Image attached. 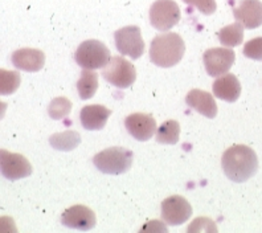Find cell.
<instances>
[{
    "label": "cell",
    "mask_w": 262,
    "mask_h": 233,
    "mask_svg": "<svg viewBox=\"0 0 262 233\" xmlns=\"http://www.w3.org/2000/svg\"><path fill=\"white\" fill-rule=\"evenodd\" d=\"M221 167L228 179L234 183H244L256 175L258 158L250 147L234 144L229 147L221 158Z\"/></svg>",
    "instance_id": "obj_1"
},
{
    "label": "cell",
    "mask_w": 262,
    "mask_h": 233,
    "mask_svg": "<svg viewBox=\"0 0 262 233\" xmlns=\"http://www.w3.org/2000/svg\"><path fill=\"white\" fill-rule=\"evenodd\" d=\"M186 53V43L175 32H164L152 38L150 47V60L160 68L175 67Z\"/></svg>",
    "instance_id": "obj_2"
},
{
    "label": "cell",
    "mask_w": 262,
    "mask_h": 233,
    "mask_svg": "<svg viewBox=\"0 0 262 233\" xmlns=\"http://www.w3.org/2000/svg\"><path fill=\"white\" fill-rule=\"evenodd\" d=\"M134 154L125 147H110L93 158L94 166L102 174L121 175L127 173L133 166Z\"/></svg>",
    "instance_id": "obj_3"
},
{
    "label": "cell",
    "mask_w": 262,
    "mask_h": 233,
    "mask_svg": "<svg viewBox=\"0 0 262 233\" xmlns=\"http://www.w3.org/2000/svg\"><path fill=\"white\" fill-rule=\"evenodd\" d=\"M74 60L83 69H101L109 64L110 51L98 40H86L81 43L74 53Z\"/></svg>",
    "instance_id": "obj_4"
},
{
    "label": "cell",
    "mask_w": 262,
    "mask_h": 233,
    "mask_svg": "<svg viewBox=\"0 0 262 233\" xmlns=\"http://www.w3.org/2000/svg\"><path fill=\"white\" fill-rule=\"evenodd\" d=\"M102 77L114 87L126 89L137 80V71L134 65L123 56H114L102 69Z\"/></svg>",
    "instance_id": "obj_5"
},
{
    "label": "cell",
    "mask_w": 262,
    "mask_h": 233,
    "mask_svg": "<svg viewBox=\"0 0 262 233\" xmlns=\"http://www.w3.org/2000/svg\"><path fill=\"white\" fill-rule=\"evenodd\" d=\"M180 8L175 0H157L150 8L151 26L160 32H167L180 22Z\"/></svg>",
    "instance_id": "obj_6"
},
{
    "label": "cell",
    "mask_w": 262,
    "mask_h": 233,
    "mask_svg": "<svg viewBox=\"0 0 262 233\" xmlns=\"http://www.w3.org/2000/svg\"><path fill=\"white\" fill-rule=\"evenodd\" d=\"M114 40L115 47L122 56L138 60L144 53V41L139 27L127 26L118 29L114 33Z\"/></svg>",
    "instance_id": "obj_7"
},
{
    "label": "cell",
    "mask_w": 262,
    "mask_h": 233,
    "mask_svg": "<svg viewBox=\"0 0 262 233\" xmlns=\"http://www.w3.org/2000/svg\"><path fill=\"white\" fill-rule=\"evenodd\" d=\"M0 170L2 175L7 180H19L32 174L33 168L29 160L24 155L10 153L7 150L0 151Z\"/></svg>",
    "instance_id": "obj_8"
},
{
    "label": "cell",
    "mask_w": 262,
    "mask_h": 233,
    "mask_svg": "<svg viewBox=\"0 0 262 233\" xmlns=\"http://www.w3.org/2000/svg\"><path fill=\"white\" fill-rule=\"evenodd\" d=\"M192 215V207L186 198L172 195L162 201V220L171 227L182 225Z\"/></svg>",
    "instance_id": "obj_9"
},
{
    "label": "cell",
    "mask_w": 262,
    "mask_h": 233,
    "mask_svg": "<svg viewBox=\"0 0 262 233\" xmlns=\"http://www.w3.org/2000/svg\"><path fill=\"white\" fill-rule=\"evenodd\" d=\"M236 53L230 48H211L207 49L203 56L207 73L211 77H220L228 73L233 67Z\"/></svg>",
    "instance_id": "obj_10"
},
{
    "label": "cell",
    "mask_w": 262,
    "mask_h": 233,
    "mask_svg": "<svg viewBox=\"0 0 262 233\" xmlns=\"http://www.w3.org/2000/svg\"><path fill=\"white\" fill-rule=\"evenodd\" d=\"M61 223L62 225L72 229L77 230H86L93 229L96 227L97 217L89 207L82 204H77L73 207L68 208L67 211L61 216Z\"/></svg>",
    "instance_id": "obj_11"
},
{
    "label": "cell",
    "mask_w": 262,
    "mask_h": 233,
    "mask_svg": "<svg viewBox=\"0 0 262 233\" xmlns=\"http://www.w3.org/2000/svg\"><path fill=\"white\" fill-rule=\"evenodd\" d=\"M125 128L128 134L139 142H146L157 134V121L152 115L134 113L126 117Z\"/></svg>",
    "instance_id": "obj_12"
},
{
    "label": "cell",
    "mask_w": 262,
    "mask_h": 233,
    "mask_svg": "<svg viewBox=\"0 0 262 233\" xmlns=\"http://www.w3.org/2000/svg\"><path fill=\"white\" fill-rule=\"evenodd\" d=\"M236 22L241 23L244 28L256 29L262 26V3L259 0H241L233 8Z\"/></svg>",
    "instance_id": "obj_13"
},
{
    "label": "cell",
    "mask_w": 262,
    "mask_h": 233,
    "mask_svg": "<svg viewBox=\"0 0 262 233\" xmlns=\"http://www.w3.org/2000/svg\"><path fill=\"white\" fill-rule=\"evenodd\" d=\"M12 64L19 71L35 73L42 69L45 64V54L40 49L23 48L12 53Z\"/></svg>",
    "instance_id": "obj_14"
},
{
    "label": "cell",
    "mask_w": 262,
    "mask_h": 233,
    "mask_svg": "<svg viewBox=\"0 0 262 233\" xmlns=\"http://www.w3.org/2000/svg\"><path fill=\"white\" fill-rule=\"evenodd\" d=\"M112 115V110L103 105L83 106L80 112L81 125L85 130H102Z\"/></svg>",
    "instance_id": "obj_15"
},
{
    "label": "cell",
    "mask_w": 262,
    "mask_h": 233,
    "mask_svg": "<svg viewBox=\"0 0 262 233\" xmlns=\"http://www.w3.org/2000/svg\"><path fill=\"white\" fill-rule=\"evenodd\" d=\"M187 105L207 118H214L217 115V105L213 96L200 89H192L186 97Z\"/></svg>",
    "instance_id": "obj_16"
},
{
    "label": "cell",
    "mask_w": 262,
    "mask_h": 233,
    "mask_svg": "<svg viewBox=\"0 0 262 233\" xmlns=\"http://www.w3.org/2000/svg\"><path fill=\"white\" fill-rule=\"evenodd\" d=\"M213 94L227 102H236L241 94V83L234 74L225 73L217 77L212 85Z\"/></svg>",
    "instance_id": "obj_17"
},
{
    "label": "cell",
    "mask_w": 262,
    "mask_h": 233,
    "mask_svg": "<svg viewBox=\"0 0 262 233\" xmlns=\"http://www.w3.org/2000/svg\"><path fill=\"white\" fill-rule=\"evenodd\" d=\"M98 89V73L92 69H83L81 72V77L77 82V90L80 94V98L86 101L96 94Z\"/></svg>",
    "instance_id": "obj_18"
},
{
    "label": "cell",
    "mask_w": 262,
    "mask_h": 233,
    "mask_svg": "<svg viewBox=\"0 0 262 233\" xmlns=\"http://www.w3.org/2000/svg\"><path fill=\"white\" fill-rule=\"evenodd\" d=\"M49 143L56 150L72 151L81 143V135L74 130L62 131L52 135L49 138Z\"/></svg>",
    "instance_id": "obj_19"
},
{
    "label": "cell",
    "mask_w": 262,
    "mask_h": 233,
    "mask_svg": "<svg viewBox=\"0 0 262 233\" xmlns=\"http://www.w3.org/2000/svg\"><path fill=\"white\" fill-rule=\"evenodd\" d=\"M219 40L227 48H234L240 45L244 40V26L241 23L236 22L230 26L224 27L219 32Z\"/></svg>",
    "instance_id": "obj_20"
},
{
    "label": "cell",
    "mask_w": 262,
    "mask_h": 233,
    "mask_svg": "<svg viewBox=\"0 0 262 233\" xmlns=\"http://www.w3.org/2000/svg\"><path fill=\"white\" fill-rule=\"evenodd\" d=\"M180 137V125L179 122L175 119H169L166 121L163 125L160 126L157 130V138L158 143L162 144H175L179 142Z\"/></svg>",
    "instance_id": "obj_21"
},
{
    "label": "cell",
    "mask_w": 262,
    "mask_h": 233,
    "mask_svg": "<svg viewBox=\"0 0 262 233\" xmlns=\"http://www.w3.org/2000/svg\"><path fill=\"white\" fill-rule=\"evenodd\" d=\"M20 87L19 72L0 71V93L2 96H11L16 92Z\"/></svg>",
    "instance_id": "obj_22"
},
{
    "label": "cell",
    "mask_w": 262,
    "mask_h": 233,
    "mask_svg": "<svg viewBox=\"0 0 262 233\" xmlns=\"http://www.w3.org/2000/svg\"><path fill=\"white\" fill-rule=\"evenodd\" d=\"M72 102L65 97H57L52 99V102L48 106V114L52 119H62L71 114Z\"/></svg>",
    "instance_id": "obj_23"
},
{
    "label": "cell",
    "mask_w": 262,
    "mask_h": 233,
    "mask_svg": "<svg viewBox=\"0 0 262 233\" xmlns=\"http://www.w3.org/2000/svg\"><path fill=\"white\" fill-rule=\"evenodd\" d=\"M244 56L256 61H262V37L252 38L244 45Z\"/></svg>",
    "instance_id": "obj_24"
},
{
    "label": "cell",
    "mask_w": 262,
    "mask_h": 233,
    "mask_svg": "<svg viewBox=\"0 0 262 233\" xmlns=\"http://www.w3.org/2000/svg\"><path fill=\"white\" fill-rule=\"evenodd\" d=\"M188 232H217V227L208 217H199L189 225Z\"/></svg>",
    "instance_id": "obj_25"
},
{
    "label": "cell",
    "mask_w": 262,
    "mask_h": 233,
    "mask_svg": "<svg viewBox=\"0 0 262 233\" xmlns=\"http://www.w3.org/2000/svg\"><path fill=\"white\" fill-rule=\"evenodd\" d=\"M186 4L195 7L204 15H212L216 11V3L214 0H183Z\"/></svg>",
    "instance_id": "obj_26"
}]
</instances>
